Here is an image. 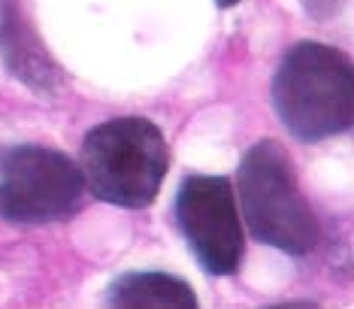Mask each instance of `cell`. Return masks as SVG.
I'll return each instance as SVG.
<instances>
[{"mask_svg":"<svg viewBox=\"0 0 354 309\" xmlns=\"http://www.w3.org/2000/svg\"><path fill=\"white\" fill-rule=\"evenodd\" d=\"M272 107L303 143L339 136L354 121V70L348 55L303 39L288 48L272 79Z\"/></svg>","mask_w":354,"mask_h":309,"instance_id":"6da1fadb","label":"cell"},{"mask_svg":"<svg viewBox=\"0 0 354 309\" xmlns=\"http://www.w3.org/2000/svg\"><path fill=\"white\" fill-rule=\"evenodd\" d=\"M167 167V140L149 118H109L85 134L79 170L85 188L103 203L122 209L151 206Z\"/></svg>","mask_w":354,"mask_h":309,"instance_id":"7a4b0ae2","label":"cell"},{"mask_svg":"<svg viewBox=\"0 0 354 309\" xmlns=\"http://www.w3.org/2000/svg\"><path fill=\"white\" fill-rule=\"evenodd\" d=\"M239 203L257 242L303 258L318 246L321 227L279 140H261L239 164Z\"/></svg>","mask_w":354,"mask_h":309,"instance_id":"3957f363","label":"cell"},{"mask_svg":"<svg viewBox=\"0 0 354 309\" xmlns=\"http://www.w3.org/2000/svg\"><path fill=\"white\" fill-rule=\"evenodd\" d=\"M85 179L73 161L49 145L0 152V218L12 224L64 222L82 206Z\"/></svg>","mask_w":354,"mask_h":309,"instance_id":"277c9868","label":"cell"},{"mask_svg":"<svg viewBox=\"0 0 354 309\" xmlns=\"http://www.w3.org/2000/svg\"><path fill=\"white\" fill-rule=\"evenodd\" d=\"M176 222L197 264L212 276L239 270L245 255L236 194L224 176H188L176 191Z\"/></svg>","mask_w":354,"mask_h":309,"instance_id":"5b68a950","label":"cell"},{"mask_svg":"<svg viewBox=\"0 0 354 309\" xmlns=\"http://www.w3.org/2000/svg\"><path fill=\"white\" fill-rule=\"evenodd\" d=\"M0 58L15 79H21L39 94H52L61 85L58 64L52 61L39 37L30 30L15 0H6L0 6Z\"/></svg>","mask_w":354,"mask_h":309,"instance_id":"8992f818","label":"cell"},{"mask_svg":"<svg viewBox=\"0 0 354 309\" xmlns=\"http://www.w3.org/2000/svg\"><path fill=\"white\" fill-rule=\"evenodd\" d=\"M109 306L122 309H194L197 294L170 273H127L109 285Z\"/></svg>","mask_w":354,"mask_h":309,"instance_id":"52a82bcc","label":"cell"},{"mask_svg":"<svg viewBox=\"0 0 354 309\" xmlns=\"http://www.w3.org/2000/svg\"><path fill=\"white\" fill-rule=\"evenodd\" d=\"M303 3V10L309 19H315V21H330V19H336L342 10H345V3L348 0H300Z\"/></svg>","mask_w":354,"mask_h":309,"instance_id":"ba28073f","label":"cell"},{"mask_svg":"<svg viewBox=\"0 0 354 309\" xmlns=\"http://www.w3.org/2000/svg\"><path fill=\"white\" fill-rule=\"evenodd\" d=\"M215 3H218V6H221V10H230V6H236V3H239V0H215Z\"/></svg>","mask_w":354,"mask_h":309,"instance_id":"9c48e42d","label":"cell"}]
</instances>
